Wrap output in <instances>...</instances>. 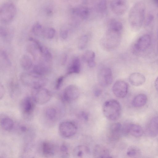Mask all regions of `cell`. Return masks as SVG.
<instances>
[{
    "mask_svg": "<svg viewBox=\"0 0 158 158\" xmlns=\"http://www.w3.org/2000/svg\"><path fill=\"white\" fill-rule=\"evenodd\" d=\"M146 6L142 1L134 4L131 8L128 14V21L131 28L135 31L140 29L145 18Z\"/></svg>",
    "mask_w": 158,
    "mask_h": 158,
    "instance_id": "6da1fadb",
    "label": "cell"
},
{
    "mask_svg": "<svg viewBox=\"0 0 158 158\" xmlns=\"http://www.w3.org/2000/svg\"><path fill=\"white\" fill-rule=\"evenodd\" d=\"M20 79L23 84L32 89L44 87L47 83V80L44 76L38 75L33 72L22 73Z\"/></svg>",
    "mask_w": 158,
    "mask_h": 158,
    "instance_id": "7a4b0ae2",
    "label": "cell"
},
{
    "mask_svg": "<svg viewBox=\"0 0 158 158\" xmlns=\"http://www.w3.org/2000/svg\"><path fill=\"white\" fill-rule=\"evenodd\" d=\"M103 114L106 117L110 120L114 121L119 117L121 112L120 103L114 99L106 101L102 106Z\"/></svg>",
    "mask_w": 158,
    "mask_h": 158,
    "instance_id": "3957f363",
    "label": "cell"
},
{
    "mask_svg": "<svg viewBox=\"0 0 158 158\" xmlns=\"http://www.w3.org/2000/svg\"><path fill=\"white\" fill-rule=\"evenodd\" d=\"M16 13V9L14 4L10 1H7L1 6L0 20L3 23H8L14 18Z\"/></svg>",
    "mask_w": 158,
    "mask_h": 158,
    "instance_id": "277c9868",
    "label": "cell"
},
{
    "mask_svg": "<svg viewBox=\"0 0 158 158\" xmlns=\"http://www.w3.org/2000/svg\"><path fill=\"white\" fill-rule=\"evenodd\" d=\"M35 103L32 96H26L22 99L20 103V109L24 118L29 120L32 118L35 111Z\"/></svg>",
    "mask_w": 158,
    "mask_h": 158,
    "instance_id": "5b68a950",
    "label": "cell"
},
{
    "mask_svg": "<svg viewBox=\"0 0 158 158\" xmlns=\"http://www.w3.org/2000/svg\"><path fill=\"white\" fill-rule=\"evenodd\" d=\"M121 34L107 30L106 36L101 40L102 46L107 50L115 48L119 43Z\"/></svg>",
    "mask_w": 158,
    "mask_h": 158,
    "instance_id": "8992f818",
    "label": "cell"
},
{
    "mask_svg": "<svg viewBox=\"0 0 158 158\" xmlns=\"http://www.w3.org/2000/svg\"><path fill=\"white\" fill-rule=\"evenodd\" d=\"M31 96L36 103L42 105L50 101L52 95L48 89L42 87L33 89Z\"/></svg>",
    "mask_w": 158,
    "mask_h": 158,
    "instance_id": "52a82bcc",
    "label": "cell"
},
{
    "mask_svg": "<svg viewBox=\"0 0 158 158\" xmlns=\"http://www.w3.org/2000/svg\"><path fill=\"white\" fill-rule=\"evenodd\" d=\"M58 130L60 135L62 137L69 138L76 133L77 131V127L73 122L64 121L60 123Z\"/></svg>",
    "mask_w": 158,
    "mask_h": 158,
    "instance_id": "ba28073f",
    "label": "cell"
},
{
    "mask_svg": "<svg viewBox=\"0 0 158 158\" xmlns=\"http://www.w3.org/2000/svg\"><path fill=\"white\" fill-rule=\"evenodd\" d=\"M80 94L79 90L77 86L69 85L64 89L61 96V99L64 102L69 103L78 98Z\"/></svg>",
    "mask_w": 158,
    "mask_h": 158,
    "instance_id": "9c48e42d",
    "label": "cell"
},
{
    "mask_svg": "<svg viewBox=\"0 0 158 158\" xmlns=\"http://www.w3.org/2000/svg\"><path fill=\"white\" fill-rule=\"evenodd\" d=\"M151 41V37L149 34H146L141 35L134 44L133 51L136 53L144 52L149 47Z\"/></svg>",
    "mask_w": 158,
    "mask_h": 158,
    "instance_id": "30bf717a",
    "label": "cell"
},
{
    "mask_svg": "<svg viewBox=\"0 0 158 158\" xmlns=\"http://www.w3.org/2000/svg\"><path fill=\"white\" fill-rule=\"evenodd\" d=\"M98 80L99 84L102 86L106 87L111 84L113 77L110 69L105 67L101 69L98 73Z\"/></svg>",
    "mask_w": 158,
    "mask_h": 158,
    "instance_id": "8fae6325",
    "label": "cell"
},
{
    "mask_svg": "<svg viewBox=\"0 0 158 158\" xmlns=\"http://www.w3.org/2000/svg\"><path fill=\"white\" fill-rule=\"evenodd\" d=\"M110 6L112 11L114 14L121 15L127 11L128 4L127 0H111Z\"/></svg>",
    "mask_w": 158,
    "mask_h": 158,
    "instance_id": "7c38bea8",
    "label": "cell"
},
{
    "mask_svg": "<svg viewBox=\"0 0 158 158\" xmlns=\"http://www.w3.org/2000/svg\"><path fill=\"white\" fill-rule=\"evenodd\" d=\"M123 134V127L119 123L112 124L110 127L107 133V138L111 141L118 140Z\"/></svg>",
    "mask_w": 158,
    "mask_h": 158,
    "instance_id": "4fadbf2b",
    "label": "cell"
},
{
    "mask_svg": "<svg viewBox=\"0 0 158 158\" xmlns=\"http://www.w3.org/2000/svg\"><path fill=\"white\" fill-rule=\"evenodd\" d=\"M128 85L125 81L122 80L116 81L112 87V91L114 94L119 98H123L127 94Z\"/></svg>",
    "mask_w": 158,
    "mask_h": 158,
    "instance_id": "5bb4252c",
    "label": "cell"
},
{
    "mask_svg": "<svg viewBox=\"0 0 158 158\" xmlns=\"http://www.w3.org/2000/svg\"><path fill=\"white\" fill-rule=\"evenodd\" d=\"M123 134L129 133L137 138L140 137L143 134V130L142 127L136 124L127 125L126 127H123Z\"/></svg>",
    "mask_w": 158,
    "mask_h": 158,
    "instance_id": "9a60e30c",
    "label": "cell"
},
{
    "mask_svg": "<svg viewBox=\"0 0 158 158\" xmlns=\"http://www.w3.org/2000/svg\"><path fill=\"white\" fill-rule=\"evenodd\" d=\"M41 149L43 155L46 157L53 156L56 150V145L53 143L48 141H45L42 142Z\"/></svg>",
    "mask_w": 158,
    "mask_h": 158,
    "instance_id": "2e32d148",
    "label": "cell"
},
{
    "mask_svg": "<svg viewBox=\"0 0 158 158\" xmlns=\"http://www.w3.org/2000/svg\"><path fill=\"white\" fill-rule=\"evenodd\" d=\"M49 63L45 61H39L34 66L32 72L38 75L44 76L48 73L50 70Z\"/></svg>",
    "mask_w": 158,
    "mask_h": 158,
    "instance_id": "e0dca14e",
    "label": "cell"
},
{
    "mask_svg": "<svg viewBox=\"0 0 158 158\" xmlns=\"http://www.w3.org/2000/svg\"><path fill=\"white\" fill-rule=\"evenodd\" d=\"M29 40L31 42L28 44L27 46V50L35 60L41 59V54L38 47L33 38H29Z\"/></svg>",
    "mask_w": 158,
    "mask_h": 158,
    "instance_id": "ac0fdd59",
    "label": "cell"
},
{
    "mask_svg": "<svg viewBox=\"0 0 158 158\" xmlns=\"http://www.w3.org/2000/svg\"><path fill=\"white\" fill-rule=\"evenodd\" d=\"M146 131L150 137H155L158 135V116L154 117L150 120L147 126Z\"/></svg>",
    "mask_w": 158,
    "mask_h": 158,
    "instance_id": "d6986e66",
    "label": "cell"
},
{
    "mask_svg": "<svg viewBox=\"0 0 158 158\" xmlns=\"http://www.w3.org/2000/svg\"><path fill=\"white\" fill-rule=\"evenodd\" d=\"M89 148L86 146L79 145L76 147L73 152V155L76 158H87L90 155Z\"/></svg>",
    "mask_w": 158,
    "mask_h": 158,
    "instance_id": "ffe728a7",
    "label": "cell"
},
{
    "mask_svg": "<svg viewBox=\"0 0 158 158\" xmlns=\"http://www.w3.org/2000/svg\"><path fill=\"white\" fill-rule=\"evenodd\" d=\"M71 12L73 16L82 20L87 19L90 14L89 9L85 6L73 8Z\"/></svg>",
    "mask_w": 158,
    "mask_h": 158,
    "instance_id": "44dd1931",
    "label": "cell"
},
{
    "mask_svg": "<svg viewBox=\"0 0 158 158\" xmlns=\"http://www.w3.org/2000/svg\"><path fill=\"white\" fill-rule=\"evenodd\" d=\"M144 76L139 73H134L131 74L129 77V81L133 86H138L142 85L145 81Z\"/></svg>",
    "mask_w": 158,
    "mask_h": 158,
    "instance_id": "7402d4cb",
    "label": "cell"
},
{
    "mask_svg": "<svg viewBox=\"0 0 158 158\" xmlns=\"http://www.w3.org/2000/svg\"><path fill=\"white\" fill-rule=\"evenodd\" d=\"M93 153L94 156L96 158L110 157L108 149L101 145H97L95 147Z\"/></svg>",
    "mask_w": 158,
    "mask_h": 158,
    "instance_id": "603a6c76",
    "label": "cell"
},
{
    "mask_svg": "<svg viewBox=\"0 0 158 158\" xmlns=\"http://www.w3.org/2000/svg\"><path fill=\"white\" fill-rule=\"evenodd\" d=\"M95 57L94 52L91 50H87L83 55L84 60L87 63L88 66L90 68H93L95 65Z\"/></svg>",
    "mask_w": 158,
    "mask_h": 158,
    "instance_id": "cb8c5ba5",
    "label": "cell"
},
{
    "mask_svg": "<svg viewBox=\"0 0 158 158\" xmlns=\"http://www.w3.org/2000/svg\"><path fill=\"white\" fill-rule=\"evenodd\" d=\"M147 99V97L145 94H138L134 98L132 102V105L136 108L142 107L146 104Z\"/></svg>",
    "mask_w": 158,
    "mask_h": 158,
    "instance_id": "d4e9b609",
    "label": "cell"
},
{
    "mask_svg": "<svg viewBox=\"0 0 158 158\" xmlns=\"http://www.w3.org/2000/svg\"><path fill=\"white\" fill-rule=\"evenodd\" d=\"M80 70V63L79 59L76 58L72 61L67 72V74L78 73Z\"/></svg>",
    "mask_w": 158,
    "mask_h": 158,
    "instance_id": "484cf974",
    "label": "cell"
},
{
    "mask_svg": "<svg viewBox=\"0 0 158 158\" xmlns=\"http://www.w3.org/2000/svg\"><path fill=\"white\" fill-rule=\"evenodd\" d=\"M123 28V25L121 22L115 19H112L108 23L107 29L121 33Z\"/></svg>",
    "mask_w": 158,
    "mask_h": 158,
    "instance_id": "4316f807",
    "label": "cell"
},
{
    "mask_svg": "<svg viewBox=\"0 0 158 158\" xmlns=\"http://www.w3.org/2000/svg\"><path fill=\"white\" fill-rule=\"evenodd\" d=\"M0 125L4 130L10 131L14 128V123L11 118L8 117H4L1 119Z\"/></svg>",
    "mask_w": 158,
    "mask_h": 158,
    "instance_id": "83f0119b",
    "label": "cell"
},
{
    "mask_svg": "<svg viewBox=\"0 0 158 158\" xmlns=\"http://www.w3.org/2000/svg\"><path fill=\"white\" fill-rule=\"evenodd\" d=\"M44 115L48 120L54 121L57 118L58 116L57 111L56 109L53 107H48L45 110Z\"/></svg>",
    "mask_w": 158,
    "mask_h": 158,
    "instance_id": "f1b7e54d",
    "label": "cell"
},
{
    "mask_svg": "<svg viewBox=\"0 0 158 158\" xmlns=\"http://www.w3.org/2000/svg\"><path fill=\"white\" fill-rule=\"evenodd\" d=\"M20 64L23 69L28 70L30 69L32 66V61L28 56L24 55L20 59Z\"/></svg>",
    "mask_w": 158,
    "mask_h": 158,
    "instance_id": "f546056e",
    "label": "cell"
},
{
    "mask_svg": "<svg viewBox=\"0 0 158 158\" xmlns=\"http://www.w3.org/2000/svg\"><path fill=\"white\" fill-rule=\"evenodd\" d=\"M95 8L98 12L103 13L106 11L107 8L106 0H95Z\"/></svg>",
    "mask_w": 158,
    "mask_h": 158,
    "instance_id": "4dcf8cb0",
    "label": "cell"
},
{
    "mask_svg": "<svg viewBox=\"0 0 158 158\" xmlns=\"http://www.w3.org/2000/svg\"><path fill=\"white\" fill-rule=\"evenodd\" d=\"M9 93L11 97L13 98L19 96L20 94V89L18 84L11 83L9 87Z\"/></svg>",
    "mask_w": 158,
    "mask_h": 158,
    "instance_id": "1f68e13d",
    "label": "cell"
},
{
    "mask_svg": "<svg viewBox=\"0 0 158 158\" xmlns=\"http://www.w3.org/2000/svg\"><path fill=\"white\" fill-rule=\"evenodd\" d=\"M55 33L56 31L53 28L45 27L44 28L42 37L47 39H52L55 36Z\"/></svg>",
    "mask_w": 158,
    "mask_h": 158,
    "instance_id": "d6a6232c",
    "label": "cell"
},
{
    "mask_svg": "<svg viewBox=\"0 0 158 158\" xmlns=\"http://www.w3.org/2000/svg\"><path fill=\"white\" fill-rule=\"evenodd\" d=\"M44 28L39 23L37 22L32 26L31 30L35 35L38 36H42Z\"/></svg>",
    "mask_w": 158,
    "mask_h": 158,
    "instance_id": "836d02e7",
    "label": "cell"
},
{
    "mask_svg": "<svg viewBox=\"0 0 158 158\" xmlns=\"http://www.w3.org/2000/svg\"><path fill=\"white\" fill-rule=\"evenodd\" d=\"M140 153V149L137 147L134 146H131L129 147L127 152V156L130 157L138 156Z\"/></svg>",
    "mask_w": 158,
    "mask_h": 158,
    "instance_id": "e575fe53",
    "label": "cell"
},
{
    "mask_svg": "<svg viewBox=\"0 0 158 158\" xmlns=\"http://www.w3.org/2000/svg\"><path fill=\"white\" fill-rule=\"evenodd\" d=\"M60 152L62 157H67L69 156V149L67 145L62 143L59 148Z\"/></svg>",
    "mask_w": 158,
    "mask_h": 158,
    "instance_id": "d590c367",
    "label": "cell"
},
{
    "mask_svg": "<svg viewBox=\"0 0 158 158\" xmlns=\"http://www.w3.org/2000/svg\"><path fill=\"white\" fill-rule=\"evenodd\" d=\"M88 40L87 35H85L82 36L80 39L78 44V47L80 50L83 49L85 48L87 44Z\"/></svg>",
    "mask_w": 158,
    "mask_h": 158,
    "instance_id": "8d00e7d4",
    "label": "cell"
},
{
    "mask_svg": "<svg viewBox=\"0 0 158 158\" xmlns=\"http://www.w3.org/2000/svg\"><path fill=\"white\" fill-rule=\"evenodd\" d=\"M0 55L1 58L6 64L9 66L11 65V62L10 59L5 51H1Z\"/></svg>",
    "mask_w": 158,
    "mask_h": 158,
    "instance_id": "74e56055",
    "label": "cell"
},
{
    "mask_svg": "<svg viewBox=\"0 0 158 158\" xmlns=\"http://www.w3.org/2000/svg\"><path fill=\"white\" fill-rule=\"evenodd\" d=\"M10 31L7 28L3 27H1L0 28V36L2 38H6L9 35Z\"/></svg>",
    "mask_w": 158,
    "mask_h": 158,
    "instance_id": "f35d334b",
    "label": "cell"
},
{
    "mask_svg": "<svg viewBox=\"0 0 158 158\" xmlns=\"http://www.w3.org/2000/svg\"><path fill=\"white\" fill-rule=\"evenodd\" d=\"M64 77L63 76H61L59 77L56 81L55 88L56 89H59L61 87L63 83Z\"/></svg>",
    "mask_w": 158,
    "mask_h": 158,
    "instance_id": "ab89813d",
    "label": "cell"
},
{
    "mask_svg": "<svg viewBox=\"0 0 158 158\" xmlns=\"http://www.w3.org/2000/svg\"><path fill=\"white\" fill-rule=\"evenodd\" d=\"M68 30L67 28H62L60 32V35L61 37L63 39H66L68 36Z\"/></svg>",
    "mask_w": 158,
    "mask_h": 158,
    "instance_id": "60d3db41",
    "label": "cell"
},
{
    "mask_svg": "<svg viewBox=\"0 0 158 158\" xmlns=\"http://www.w3.org/2000/svg\"><path fill=\"white\" fill-rule=\"evenodd\" d=\"M19 130L22 133H26L29 131V128L26 126L22 125L20 126Z\"/></svg>",
    "mask_w": 158,
    "mask_h": 158,
    "instance_id": "b9f144b4",
    "label": "cell"
},
{
    "mask_svg": "<svg viewBox=\"0 0 158 158\" xmlns=\"http://www.w3.org/2000/svg\"><path fill=\"white\" fill-rule=\"evenodd\" d=\"M5 94V89L4 86L1 84L0 85V99L3 98Z\"/></svg>",
    "mask_w": 158,
    "mask_h": 158,
    "instance_id": "7bdbcfd3",
    "label": "cell"
},
{
    "mask_svg": "<svg viewBox=\"0 0 158 158\" xmlns=\"http://www.w3.org/2000/svg\"><path fill=\"white\" fill-rule=\"evenodd\" d=\"M81 114V116L82 118L85 120H87L88 118V116L87 114L84 112H82Z\"/></svg>",
    "mask_w": 158,
    "mask_h": 158,
    "instance_id": "ee69618b",
    "label": "cell"
},
{
    "mask_svg": "<svg viewBox=\"0 0 158 158\" xmlns=\"http://www.w3.org/2000/svg\"><path fill=\"white\" fill-rule=\"evenodd\" d=\"M101 90L99 89H96L94 91L95 95L96 96H99L101 93Z\"/></svg>",
    "mask_w": 158,
    "mask_h": 158,
    "instance_id": "f6af8a7d",
    "label": "cell"
},
{
    "mask_svg": "<svg viewBox=\"0 0 158 158\" xmlns=\"http://www.w3.org/2000/svg\"><path fill=\"white\" fill-rule=\"evenodd\" d=\"M154 85L156 89L158 91V77L155 81Z\"/></svg>",
    "mask_w": 158,
    "mask_h": 158,
    "instance_id": "bcb514c9",
    "label": "cell"
},
{
    "mask_svg": "<svg viewBox=\"0 0 158 158\" xmlns=\"http://www.w3.org/2000/svg\"><path fill=\"white\" fill-rule=\"evenodd\" d=\"M156 3L158 5V0H154Z\"/></svg>",
    "mask_w": 158,
    "mask_h": 158,
    "instance_id": "7dc6e473",
    "label": "cell"
},
{
    "mask_svg": "<svg viewBox=\"0 0 158 158\" xmlns=\"http://www.w3.org/2000/svg\"></svg>",
    "mask_w": 158,
    "mask_h": 158,
    "instance_id": "c3c4849f",
    "label": "cell"
}]
</instances>
